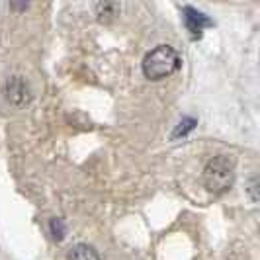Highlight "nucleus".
Returning a JSON list of instances; mask_svg holds the SVG:
<instances>
[{
    "instance_id": "1",
    "label": "nucleus",
    "mask_w": 260,
    "mask_h": 260,
    "mask_svg": "<svg viewBox=\"0 0 260 260\" xmlns=\"http://www.w3.org/2000/svg\"><path fill=\"white\" fill-rule=\"evenodd\" d=\"M180 67V55L170 45H158L149 51L143 59V73L151 80H162L176 73Z\"/></svg>"
},
{
    "instance_id": "2",
    "label": "nucleus",
    "mask_w": 260,
    "mask_h": 260,
    "mask_svg": "<svg viewBox=\"0 0 260 260\" xmlns=\"http://www.w3.org/2000/svg\"><path fill=\"white\" fill-rule=\"evenodd\" d=\"M235 182V162L231 156H213L204 169V184L211 194H225Z\"/></svg>"
},
{
    "instance_id": "3",
    "label": "nucleus",
    "mask_w": 260,
    "mask_h": 260,
    "mask_svg": "<svg viewBox=\"0 0 260 260\" xmlns=\"http://www.w3.org/2000/svg\"><path fill=\"white\" fill-rule=\"evenodd\" d=\"M184 24L188 27V31L192 34V38H202L204 27L213 26V22L208 16L200 10H196L192 6H184Z\"/></svg>"
},
{
    "instance_id": "4",
    "label": "nucleus",
    "mask_w": 260,
    "mask_h": 260,
    "mask_svg": "<svg viewBox=\"0 0 260 260\" xmlns=\"http://www.w3.org/2000/svg\"><path fill=\"white\" fill-rule=\"evenodd\" d=\"M67 260H100V256L88 245H75V247L69 250Z\"/></svg>"
},
{
    "instance_id": "5",
    "label": "nucleus",
    "mask_w": 260,
    "mask_h": 260,
    "mask_svg": "<svg viewBox=\"0 0 260 260\" xmlns=\"http://www.w3.org/2000/svg\"><path fill=\"white\" fill-rule=\"evenodd\" d=\"M196 123H198V121H196L194 117H184L182 121L174 127V131H172L170 137H172V139H180V137H184V135H188V133L196 127Z\"/></svg>"
},
{
    "instance_id": "6",
    "label": "nucleus",
    "mask_w": 260,
    "mask_h": 260,
    "mask_svg": "<svg viewBox=\"0 0 260 260\" xmlns=\"http://www.w3.org/2000/svg\"><path fill=\"white\" fill-rule=\"evenodd\" d=\"M116 12H117V4H114V2H100V4H96V14H98L100 20L114 18Z\"/></svg>"
},
{
    "instance_id": "7",
    "label": "nucleus",
    "mask_w": 260,
    "mask_h": 260,
    "mask_svg": "<svg viewBox=\"0 0 260 260\" xmlns=\"http://www.w3.org/2000/svg\"><path fill=\"white\" fill-rule=\"evenodd\" d=\"M49 229H51V235L55 241H63L67 235V227H65V221L63 219H51V223H49Z\"/></svg>"
},
{
    "instance_id": "8",
    "label": "nucleus",
    "mask_w": 260,
    "mask_h": 260,
    "mask_svg": "<svg viewBox=\"0 0 260 260\" xmlns=\"http://www.w3.org/2000/svg\"><path fill=\"white\" fill-rule=\"evenodd\" d=\"M248 190H250V196H252V202H258V196H256V178H252Z\"/></svg>"
}]
</instances>
